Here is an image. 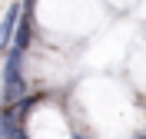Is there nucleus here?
<instances>
[{"mask_svg":"<svg viewBox=\"0 0 146 139\" xmlns=\"http://www.w3.org/2000/svg\"><path fill=\"white\" fill-rule=\"evenodd\" d=\"M20 13H23V7H20V3H10L7 17H3V23H0V43H10L13 30H17V20H20Z\"/></svg>","mask_w":146,"mask_h":139,"instance_id":"2","label":"nucleus"},{"mask_svg":"<svg viewBox=\"0 0 146 139\" xmlns=\"http://www.w3.org/2000/svg\"><path fill=\"white\" fill-rule=\"evenodd\" d=\"M73 139H83V136H73Z\"/></svg>","mask_w":146,"mask_h":139,"instance_id":"6","label":"nucleus"},{"mask_svg":"<svg viewBox=\"0 0 146 139\" xmlns=\"http://www.w3.org/2000/svg\"><path fill=\"white\" fill-rule=\"evenodd\" d=\"M30 7H33V0H27V7H23V10H30Z\"/></svg>","mask_w":146,"mask_h":139,"instance_id":"5","label":"nucleus"},{"mask_svg":"<svg viewBox=\"0 0 146 139\" xmlns=\"http://www.w3.org/2000/svg\"><path fill=\"white\" fill-rule=\"evenodd\" d=\"M20 132H23L20 129V116L7 106V109L0 113V139H17Z\"/></svg>","mask_w":146,"mask_h":139,"instance_id":"1","label":"nucleus"},{"mask_svg":"<svg viewBox=\"0 0 146 139\" xmlns=\"http://www.w3.org/2000/svg\"><path fill=\"white\" fill-rule=\"evenodd\" d=\"M27 43H30V10H23V17L17 20V30H13V46L27 50Z\"/></svg>","mask_w":146,"mask_h":139,"instance_id":"3","label":"nucleus"},{"mask_svg":"<svg viewBox=\"0 0 146 139\" xmlns=\"http://www.w3.org/2000/svg\"><path fill=\"white\" fill-rule=\"evenodd\" d=\"M3 50H7V43H0V56H3Z\"/></svg>","mask_w":146,"mask_h":139,"instance_id":"4","label":"nucleus"}]
</instances>
